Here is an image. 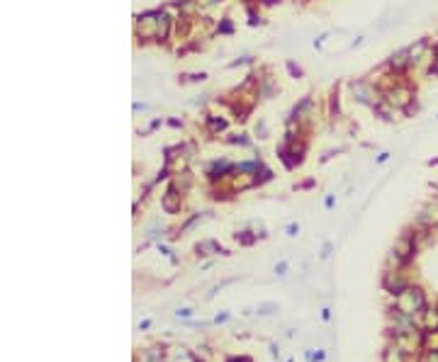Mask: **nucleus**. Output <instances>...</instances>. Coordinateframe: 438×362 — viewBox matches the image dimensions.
<instances>
[{
	"label": "nucleus",
	"instance_id": "obj_1",
	"mask_svg": "<svg viewBox=\"0 0 438 362\" xmlns=\"http://www.w3.org/2000/svg\"><path fill=\"white\" fill-rule=\"evenodd\" d=\"M423 306H426V301H423V294H421V289L404 287V289L397 294V311H402V314H406V316H414V314H419Z\"/></svg>",
	"mask_w": 438,
	"mask_h": 362
},
{
	"label": "nucleus",
	"instance_id": "obj_2",
	"mask_svg": "<svg viewBox=\"0 0 438 362\" xmlns=\"http://www.w3.org/2000/svg\"><path fill=\"white\" fill-rule=\"evenodd\" d=\"M385 362H404V350H402L399 345L389 347V350L385 352Z\"/></svg>",
	"mask_w": 438,
	"mask_h": 362
},
{
	"label": "nucleus",
	"instance_id": "obj_3",
	"mask_svg": "<svg viewBox=\"0 0 438 362\" xmlns=\"http://www.w3.org/2000/svg\"><path fill=\"white\" fill-rule=\"evenodd\" d=\"M397 253H399V258L411 255V241H409V238H402V241L397 243Z\"/></svg>",
	"mask_w": 438,
	"mask_h": 362
},
{
	"label": "nucleus",
	"instance_id": "obj_4",
	"mask_svg": "<svg viewBox=\"0 0 438 362\" xmlns=\"http://www.w3.org/2000/svg\"><path fill=\"white\" fill-rule=\"evenodd\" d=\"M144 357H146L149 362H158V360L163 357V350H161V347H149V350H144Z\"/></svg>",
	"mask_w": 438,
	"mask_h": 362
},
{
	"label": "nucleus",
	"instance_id": "obj_5",
	"mask_svg": "<svg viewBox=\"0 0 438 362\" xmlns=\"http://www.w3.org/2000/svg\"><path fill=\"white\" fill-rule=\"evenodd\" d=\"M426 326L433 328V331L438 328V311H428V314H426Z\"/></svg>",
	"mask_w": 438,
	"mask_h": 362
},
{
	"label": "nucleus",
	"instance_id": "obj_6",
	"mask_svg": "<svg viewBox=\"0 0 438 362\" xmlns=\"http://www.w3.org/2000/svg\"><path fill=\"white\" fill-rule=\"evenodd\" d=\"M273 311H278V304H261V306H258V314H261V316H268V314H273Z\"/></svg>",
	"mask_w": 438,
	"mask_h": 362
},
{
	"label": "nucleus",
	"instance_id": "obj_7",
	"mask_svg": "<svg viewBox=\"0 0 438 362\" xmlns=\"http://www.w3.org/2000/svg\"><path fill=\"white\" fill-rule=\"evenodd\" d=\"M275 272H278V275H285V263H280V265L275 268Z\"/></svg>",
	"mask_w": 438,
	"mask_h": 362
},
{
	"label": "nucleus",
	"instance_id": "obj_8",
	"mask_svg": "<svg viewBox=\"0 0 438 362\" xmlns=\"http://www.w3.org/2000/svg\"><path fill=\"white\" fill-rule=\"evenodd\" d=\"M287 231H290V236H295V234H297V231H300V229H297V226H295V224H292V226H287Z\"/></svg>",
	"mask_w": 438,
	"mask_h": 362
}]
</instances>
